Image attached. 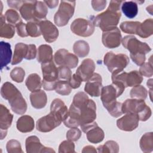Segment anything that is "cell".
<instances>
[{
    "label": "cell",
    "mask_w": 153,
    "mask_h": 153,
    "mask_svg": "<svg viewBox=\"0 0 153 153\" xmlns=\"http://www.w3.org/2000/svg\"><path fill=\"white\" fill-rule=\"evenodd\" d=\"M68 82H69V84L70 86L71 87V88L75 89V88H78L80 87L81 82H82V80L77 74H74L71 76V77L69 79Z\"/></svg>",
    "instance_id": "681fc988"
},
{
    "label": "cell",
    "mask_w": 153,
    "mask_h": 153,
    "mask_svg": "<svg viewBox=\"0 0 153 153\" xmlns=\"http://www.w3.org/2000/svg\"><path fill=\"white\" fill-rule=\"evenodd\" d=\"M18 91L19 90L12 83L10 82H5L1 87V94L4 99L8 100Z\"/></svg>",
    "instance_id": "d590c367"
},
{
    "label": "cell",
    "mask_w": 153,
    "mask_h": 153,
    "mask_svg": "<svg viewBox=\"0 0 153 153\" xmlns=\"http://www.w3.org/2000/svg\"><path fill=\"white\" fill-rule=\"evenodd\" d=\"M58 0H54V1H44V2L45 4V5L48 7L50 8H54L56 7L59 4Z\"/></svg>",
    "instance_id": "6f0895ef"
},
{
    "label": "cell",
    "mask_w": 153,
    "mask_h": 153,
    "mask_svg": "<svg viewBox=\"0 0 153 153\" xmlns=\"http://www.w3.org/2000/svg\"><path fill=\"white\" fill-rule=\"evenodd\" d=\"M123 114H136L141 121L148 120L151 116V108L145 103L144 100L137 99H128L121 106Z\"/></svg>",
    "instance_id": "7a4b0ae2"
},
{
    "label": "cell",
    "mask_w": 153,
    "mask_h": 153,
    "mask_svg": "<svg viewBox=\"0 0 153 153\" xmlns=\"http://www.w3.org/2000/svg\"><path fill=\"white\" fill-rule=\"evenodd\" d=\"M82 153L85 152H93V153H96L97 151L96 148L91 146V145H87L86 146H84L82 150Z\"/></svg>",
    "instance_id": "680465c9"
},
{
    "label": "cell",
    "mask_w": 153,
    "mask_h": 153,
    "mask_svg": "<svg viewBox=\"0 0 153 153\" xmlns=\"http://www.w3.org/2000/svg\"><path fill=\"white\" fill-rule=\"evenodd\" d=\"M71 31L76 35L82 37L91 36L94 32V25L91 19L78 18L71 25Z\"/></svg>",
    "instance_id": "9c48e42d"
},
{
    "label": "cell",
    "mask_w": 153,
    "mask_h": 153,
    "mask_svg": "<svg viewBox=\"0 0 153 153\" xmlns=\"http://www.w3.org/2000/svg\"><path fill=\"white\" fill-rule=\"evenodd\" d=\"M75 107L79 112V126H84L94 121L96 118V105L95 102L91 100H88L78 106H75L71 103Z\"/></svg>",
    "instance_id": "52a82bcc"
},
{
    "label": "cell",
    "mask_w": 153,
    "mask_h": 153,
    "mask_svg": "<svg viewBox=\"0 0 153 153\" xmlns=\"http://www.w3.org/2000/svg\"><path fill=\"white\" fill-rule=\"evenodd\" d=\"M55 91L59 94L62 96H67L71 93L72 88L70 86L68 81L59 80L56 83Z\"/></svg>",
    "instance_id": "ab89813d"
},
{
    "label": "cell",
    "mask_w": 153,
    "mask_h": 153,
    "mask_svg": "<svg viewBox=\"0 0 153 153\" xmlns=\"http://www.w3.org/2000/svg\"><path fill=\"white\" fill-rule=\"evenodd\" d=\"M122 36L120 30L117 27L105 32H103L102 42L103 45L108 48H115L121 43Z\"/></svg>",
    "instance_id": "7c38bea8"
},
{
    "label": "cell",
    "mask_w": 153,
    "mask_h": 153,
    "mask_svg": "<svg viewBox=\"0 0 153 153\" xmlns=\"http://www.w3.org/2000/svg\"><path fill=\"white\" fill-rule=\"evenodd\" d=\"M15 27H16V30L17 35L22 38L26 37L28 36L27 30H26V24L21 22L17 24Z\"/></svg>",
    "instance_id": "f907efd6"
},
{
    "label": "cell",
    "mask_w": 153,
    "mask_h": 153,
    "mask_svg": "<svg viewBox=\"0 0 153 153\" xmlns=\"http://www.w3.org/2000/svg\"><path fill=\"white\" fill-rule=\"evenodd\" d=\"M139 118L134 114H126L117 121V126L121 130L131 131L135 130L139 125Z\"/></svg>",
    "instance_id": "2e32d148"
},
{
    "label": "cell",
    "mask_w": 153,
    "mask_h": 153,
    "mask_svg": "<svg viewBox=\"0 0 153 153\" xmlns=\"http://www.w3.org/2000/svg\"><path fill=\"white\" fill-rule=\"evenodd\" d=\"M28 52V45L19 42L16 44L13 60L11 62L12 65H17L20 63L23 59H26Z\"/></svg>",
    "instance_id": "d4e9b609"
},
{
    "label": "cell",
    "mask_w": 153,
    "mask_h": 153,
    "mask_svg": "<svg viewBox=\"0 0 153 153\" xmlns=\"http://www.w3.org/2000/svg\"><path fill=\"white\" fill-rule=\"evenodd\" d=\"M59 153H75V144L74 142L69 140H64L59 145Z\"/></svg>",
    "instance_id": "f6af8a7d"
},
{
    "label": "cell",
    "mask_w": 153,
    "mask_h": 153,
    "mask_svg": "<svg viewBox=\"0 0 153 153\" xmlns=\"http://www.w3.org/2000/svg\"><path fill=\"white\" fill-rule=\"evenodd\" d=\"M36 1H24L19 11L23 19L27 22H35L34 7Z\"/></svg>",
    "instance_id": "603a6c76"
},
{
    "label": "cell",
    "mask_w": 153,
    "mask_h": 153,
    "mask_svg": "<svg viewBox=\"0 0 153 153\" xmlns=\"http://www.w3.org/2000/svg\"><path fill=\"white\" fill-rule=\"evenodd\" d=\"M30 100L32 106L35 109L44 108L47 102V97L45 92L39 90L32 92L30 94Z\"/></svg>",
    "instance_id": "7402d4cb"
},
{
    "label": "cell",
    "mask_w": 153,
    "mask_h": 153,
    "mask_svg": "<svg viewBox=\"0 0 153 153\" xmlns=\"http://www.w3.org/2000/svg\"><path fill=\"white\" fill-rule=\"evenodd\" d=\"M39 26L41 35L47 42H54L59 36V30L52 22L48 20H44L39 22Z\"/></svg>",
    "instance_id": "5bb4252c"
},
{
    "label": "cell",
    "mask_w": 153,
    "mask_h": 153,
    "mask_svg": "<svg viewBox=\"0 0 153 153\" xmlns=\"http://www.w3.org/2000/svg\"><path fill=\"white\" fill-rule=\"evenodd\" d=\"M143 81L142 75L137 71L127 72L126 76V87H134L140 85Z\"/></svg>",
    "instance_id": "e575fe53"
},
{
    "label": "cell",
    "mask_w": 153,
    "mask_h": 153,
    "mask_svg": "<svg viewBox=\"0 0 153 153\" xmlns=\"http://www.w3.org/2000/svg\"><path fill=\"white\" fill-rule=\"evenodd\" d=\"M7 151L8 153H23L20 143L15 139H11L7 142L6 145Z\"/></svg>",
    "instance_id": "ee69618b"
},
{
    "label": "cell",
    "mask_w": 153,
    "mask_h": 153,
    "mask_svg": "<svg viewBox=\"0 0 153 153\" xmlns=\"http://www.w3.org/2000/svg\"><path fill=\"white\" fill-rule=\"evenodd\" d=\"M128 57L124 54H114L110 51L104 56L103 63L111 74L121 72L129 63Z\"/></svg>",
    "instance_id": "5b68a950"
},
{
    "label": "cell",
    "mask_w": 153,
    "mask_h": 153,
    "mask_svg": "<svg viewBox=\"0 0 153 153\" xmlns=\"http://www.w3.org/2000/svg\"><path fill=\"white\" fill-rule=\"evenodd\" d=\"M148 9H149V10H147V11L149 13V11H150V14H151V15H152V5H150L149 7H147L146 10H148Z\"/></svg>",
    "instance_id": "94428289"
},
{
    "label": "cell",
    "mask_w": 153,
    "mask_h": 153,
    "mask_svg": "<svg viewBox=\"0 0 153 153\" xmlns=\"http://www.w3.org/2000/svg\"><path fill=\"white\" fill-rule=\"evenodd\" d=\"M152 56L150 57V61L144 63L140 66L139 68L140 74L145 77H151L153 75L152 64Z\"/></svg>",
    "instance_id": "bcb514c9"
},
{
    "label": "cell",
    "mask_w": 153,
    "mask_h": 153,
    "mask_svg": "<svg viewBox=\"0 0 153 153\" xmlns=\"http://www.w3.org/2000/svg\"><path fill=\"white\" fill-rule=\"evenodd\" d=\"M140 23L139 22H123L120 24V27L124 33L136 34V31Z\"/></svg>",
    "instance_id": "f35d334b"
},
{
    "label": "cell",
    "mask_w": 153,
    "mask_h": 153,
    "mask_svg": "<svg viewBox=\"0 0 153 153\" xmlns=\"http://www.w3.org/2000/svg\"><path fill=\"white\" fill-rule=\"evenodd\" d=\"M123 2V1H111L108 8L114 11H120V8Z\"/></svg>",
    "instance_id": "11a10c76"
},
{
    "label": "cell",
    "mask_w": 153,
    "mask_h": 153,
    "mask_svg": "<svg viewBox=\"0 0 153 153\" xmlns=\"http://www.w3.org/2000/svg\"><path fill=\"white\" fill-rule=\"evenodd\" d=\"M16 127L17 130L22 133L32 131L35 127V122L33 118L29 115H23L17 121Z\"/></svg>",
    "instance_id": "cb8c5ba5"
},
{
    "label": "cell",
    "mask_w": 153,
    "mask_h": 153,
    "mask_svg": "<svg viewBox=\"0 0 153 153\" xmlns=\"http://www.w3.org/2000/svg\"><path fill=\"white\" fill-rule=\"evenodd\" d=\"M26 85L27 89L33 92L39 90H41L42 87V81L41 80L40 76L35 73L30 74L25 82Z\"/></svg>",
    "instance_id": "4dcf8cb0"
},
{
    "label": "cell",
    "mask_w": 153,
    "mask_h": 153,
    "mask_svg": "<svg viewBox=\"0 0 153 153\" xmlns=\"http://www.w3.org/2000/svg\"><path fill=\"white\" fill-rule=\"evenodd\" d=\"M81 136V131L77 127L71 128L66 133V139L72 142L78 140Z\"/></svg>",
    "instance_id": "7dc6e473"
},
{
    "label": "cell",
    "mask_w": 153,
    "mask_h": 153,
    "mask_svg": "<svg viewBox=\"0 0 153 153\" xmlns=\"http://www.w3.org/2000/svg\"><path fill=\"white\" fill-rule=\"evenodd\" d=\"M41 69L43 75L42 87L47 91L55 90L59 78L58 68L53 61L41 63Z\"/></svg>",
    "instance_id": "277c9868"
},
{
    "label": "cell",
    "mask_w": 153,
    "mask_h": 153,
    "mask_svg": "<svg viewBox=\"0 0 153 153\" xmlns=\"http://www.w3.org/2000/svg\"><path fill=\"white\" fill-rule=\"evenodd\" d=\"M121 43L123 47L130 51V55L146 54L151 50V47L146 43L139 41L133 35L125 36L122 38Z\"/></svg>",
    "instance_id": "ba28073f"
},
{
    "label": "cell",
    "mask_w": 153,
    "mask_h": 153,
    "mask_svg": "<svg viewBox=\"0 0 153 153\" xmlns=\"http://www.w3.org/2000/svg\"><path fill=\"white\" fill-rule=\"evenodd\" d=\"M147 85L150 88V91L152 92V79H150L147 81Z\"/></svg>",
    "instance_id": "91938a15"
},
{
    "label": "cell",
    "mask_w": 153,
    "mask_h": 153,
    "mask_svg": "<svg viewBox=\"0 0 153 153\" xmlns=\"http://www.w3.org/2000/svg\"><path fill=\"white\" fill-rule=\"evenodd\" d=\"M153 34V20L147 19L138 26L136 35L142 38H146Z\"/></svg>",
    "instance_id": "83f0119b"
},
{
    "label": "cell",
    "mask_w": 153,
    "mask_h": 153,
    "mask_svg": "<svg viewBox=\"0 0 153 153\" xmlns=\"http://www.w3.org/2000/svg\"><path fill=\"white\" fill-rule=\"evenodd\" d=\"M54 59L56 65L65 66L70 69L75 68L78 63V57L64 48L59 49L55 53Z\"/></svg>",
    "instance_id": "30bf717a"
},
{
    "label": "cell",
    "mask_w": 153,
    "mask_h": 153,
    "mask_svg": "<svg viewBox=\"0 0 153 153\" xmlns=\"http://www.w3.org/2000/svg\"><path fill=\"white\" fill-rule=\"evenodd\" d=\"M106 5V1L105 0H93L91 1V6L94 11H100L105 9Z\"/></svg>",
    "instance_id": "816d5d0a"
},
{
    "label": "cell",
    "mask_w": 153,
    "mask_h": 153,
    "mask_svg": "<svg viewBox=\"0 0 153 153\" xmlns=\"http://www.w3.org/2000/svg\"><path fill=\"white\" fill-rule=\"evenodd\" d=\"M6 21L10 24L16 25L19 23L22 22L19 13L14 9H9L6 11L4 15Z\"/></svg>",
    "instance_id": "60d3db41"
},
{
    "label": "cell",
    "mask_w": 153,
    "mask_h": 153,
    "mask_svg": "<svg viewBox=\"0 0 153 153\" xmlns=\"http://www.w3.org/2000/svg\"><path fill=\"white\" fill-rule=\"evenodd\" d=\"M0 51H1V69L6 66L11 62L12 51L11 45L8 42L1 41L0 42Z\"/></svg>",
    "instance_id": "4316f807"
},
{
    "label": "cell",
    "mask_w": 153,
    "mask_h": 153,
    "mask_svg": "<svg viewBox=\"0 0 153 153\" xmlns=\"http://www.w3.org/2000/svg\"><path fill=\"white\" fill-rule=\"evenodd\" d=\"M50 112L62 122L68 115V109L65 103L61 99H55L51 103Z\"/></svg>",
    "instance_id": "44dd1931"
},
{
    "label": "cell",
    "mask_w": 153,
    "mask_h": 153,
    "mask_svg": "<svg viewBox=\"0 0 153 153\" xmlns=\"http://www.w3.org/2000/svg\"><path fill=\"white\" fill-rule=\"evenodd\" d=\"M37 60L41 63L53 61V50L51 46L47 44L41 45L37 50Z\"/></svg>",
    "instance_id": "484cf974"
},
{
    "label": "cell",
    "mask_w": 153,
    "mask_h": 153,
    "mask_svg": "<svg viewBox=\"0 0 153 153\" xmlns=\"http://www.w3.org/2000/svg\"><path fill=\"white\" fill-rule=\"evenodd\" d=\"M121 16V11L107 8L106 10L96 16H91L90 19L94 26L99 27L103 32L111 30L117 27Z\"/></svg>",
    "instance_id": "3957f363"
},
{
    "label": "cell",
    "mask_w": 153,
    "mask_h": 153,
    "mask_svg": "<svg viewBox=\"0 0 153 153\" xmlns=\"http://www.w3.org/2000/svg\"><path fill=\"white\" fill-rule=\"evenodd\" d=\"M121 10L127 17L134 18L138 13L137 4L135 1H123L121 4Z\"/></svg>",
    "instance_id": "1f68e13d"
},
{
    "label": "cell",
    "mask_w": 153,
    "mask_h": 153,
    "mask_svg": "<svg viewBox=\"0 0 153 153\" xmlns=\"http://www.w3.org/2000/svg\"><path fill=\"white\" fill-rule=\"evenodd\" d=\"M118 151L119 145L114 140H108L97 147V152L100 153H117Z\"/></svg>",
    "instance_id": "8d00e7d4"
},
{
    "label": "cell",
    "mask_w": 153,
    "mask_h": 153,
    "mask_svg": "<svg viewBox=\"0 0 153 153\" xmlns=\"http://www.w3.org/2000/svg\"><path fill=\"white\" fill-rule=\"evenodd\" d=\"M5 17L2 14L0 17V36L7 39L12 38L15 34V26L5 23Z\"/></svg>",
    "instance_id": "f1b7e54d"
},
{
    "label": "cell",
    "mask_w": 153,
    "mask_h": 153,
    "mask_svg": "<svg viewBox=\"0 0 153 153\" xmlns=\"http://www.w3.org/2000/svg\"><path fill=\"white\" fill-rule=\"evenodd\" d=\"M73 51L77 57L81 58L85 57L89 53L90 46L86 41L84 40H79L74 43L73 45Z\"/></svg>",
    "instance_id": "836d02e7"
},
{
    "label": "cell",
    "mask_w": 153,
    "mask_h": 153,
    "mask_svg": "<svg viewBox=\"0 0 153 153\" xmlns=\"http://www.w3.org/2000/svg\"><path fill=\"white\" fill-rule=\"evenodd\" d=\"M82 131L86 133L87 140L92 143L101 142L105 137L103 130L99 127L97 123L93 121L91 123L80 126Z\"/></svg>",
    "instance_id": "8fae6325"
},
{
    "label": "cell",
    "mask_w": 153,
    "mask_h": 153,
    "mask_svg": "<svg viewBox=\"0 0 153 153\" xmlns=\"http://www.w3.org/2000/svg\"><path fill=\"white\" fill-rule=\"evenodd\" d=\"M140 148L142 152L150 153L153 150V133L148 132L145 133L141 137L139 141Z\"/></svg>",
    "instance_id": "f546056e"
},
{
    "label": "cell",
    "mask_w": 153,
    "mask_h": 153,
    "mask_svg": "<svg viewBox=\"0 0 153 153\" xmlns=\"http://www.w3.org/2000/svg\"><path fill=\"white\" fill-rule=\"evenodd\" d=\"M62 121L54 114L50 112L48 115L40 118L37 120L36 128L37 130L43 133L51 131L60 126Z\"/></svg>",
    "instance_id": "4fadbf2b"
},
{
    "label": "cell",
    "mask_w": 153,
    "mask_h": 153,
    "mask_svg": "<svg viewBox=\"0 0 153 153\" xmlns=\"http://www.w3.org/2000/svg\"><path fill=\"white\" fill-rule=\"evenodd\" d=\"M25 76V70L21 67L14 68L10 72L11 78L16 82H22Z\"/></svg>",
    "instance_id": "7bdbcfd3"
},
{
    "label": "cell",
    "mask_w": 153,
    "mask_h": 153,
    "mask_svg": "<svg viewBox=\"0 0 153 153\" xmlns=\"http://www.w3.org/2000/svg\"><path fill=\"white\" fill-rule=\"evenodd\" d=\"M58 72L59 78L60 79L69 81L72 76V72L70 68L65 66H59L58 68Z\"/></svg>",
    "instance_id": "c3c4849f"
},
{
    "label": "cell",
    "mask_w": 153,
    "mask_h": 153,
    "mask_svg": "<svg viewBox=\"0 0 153 153\" xmlns=\"http://www.w3.org/2000/svg\"><path fill=\"white\" fill-rule=\"evenodd\" d=\"M132 61L137 66L142 65L146 60L145 54H137L135 55H130Z\"/></svg>",
    "instance_id": "f5cc1de1"
},
{
    "label": "cell",
    "mask_w": 153,
    "mask_h": 153,
    "mask_svg": "<svg viewBox=\"0 0 153 153\" xmlns=\"http://www.w3.org/2000/svg\"><path fill=\"white\" fill-rule=\"evenodd\" d=\"M8 100L12 111L14 113L23 115L26 112L27 108V103L19 90Z\"/></svg>",
    "instance_id": "ffe728a7"
},
{
    "label": "cell",
    "mask_w": 153,
    "mask_h": 153,
    "mask_svg": "<svg viewBox=\"0 0 153 153\" xmlns=\"http://www.w3.org/2000/svg\"><path fill=\"white\" fill-rule=\"evenodd\" d=\"M75 3V1H60L59 10L54 16V23L57 26L62 27L68 24L74 14Z\"/></svg>",
    "instance_id": "8992f818"
},
{
    "label": "cell",
    "mask_w": 153,
    "mask_h": 153,
    "mask_svg": "<svg viewBox=\"0 0 153 153\" xmlns=\"http://www.w3.org/2000/svg\"><path fill=\"white\" fill-rule=\"evenodd\" d=\"M13 115L8 109L2 104L0 105V129L1 139L2 140L7 135V130L11 126Z\"/></svg>",
    "instance_id": "ac0fdd59"
},
{
    "label": "cell",
    "mask_w": 153,
    "mask_h": 153,
    "mask_svg": "<svg viewBox=\"0 0 153 153\" xmlns=\"http://www.w3.org/2000/svg\"><path fill=\"white\" fill-rule=\"evenodd\" d=\"M130 96L132 99L145 100L148 96L147 90L142 85H136L131 88Z\"/></svg>",
    "instance_id": "74e56055"
},
{
    "label": "cell",
    "mask_w": 153,
    "mask_h": 153,
    "mask_svg": "<svg viewBox=\"0 0 153 153\" xmlns=\"http://www.w3.org/2000/svg\"><path fill=\"white\" fill-rule=\"evenodd\" d=\"M48 13V8L44 2L36 1L34 7V17L35 22L39 23L45 19Z\"/></svg>",
    "instance_id": "d6a6232c"
},
{
    "label": "cell",
    "mask_w": 153,
    "mask_h": 153,
    "mask_svg": "<svg viewBox=\"0 0 153 153\" xmlns=\"http://www.w3.org/2000/svg\"><path fill=\"white\" fill-rule=\"evenodd\" d=\"M37 54L36 47L35 44H29L28 45V52L27 56L26 57V60H32L34 59Z\"/></svg>",
    "instance_id": "db71d44e"
},
{
    "label": "cell",
    "mask_w": 153,
    "mask_h": 153,
    "mask_svg": "<svg viewBox=\"0 0 153 153\" xmlns=\"http://www.w3.org/2000/svg\"><path fill=\"white\" fill-rule=\"evenodd\" d=\"M123 93V91L112 83L102 88L100 99L102 104L110 115L115 118L119 117L123 114L122 103L117 101V98Z\"/></svg>",
    "instance_id": "6da1fadb"
},
{
    "label": "cell",
    "mask_w": 153,
    "mask_h": 153,
    "mask_svg": "<svg viewBox=\"0 0 153 153\" xmlns=\"http://www.w3.org/2000/svg\"><path fill=\"white\" fill-rule=\"evenodd\" d=\"M102 88V78L100 74L94 73L91 77L86 82L84 91L92 97L100 96Z\"/></svg>",
    "instance_id": "9a60e30c"
},
{
    "label": "cell",
    "mask_w": 153,
    "mask_h": 153,
    "mask_svg": "<svg viewBox=\"0 0 153 153\" xmlns=\"http://www.w3.org/2000/svg\"><path fill=\"white\" fill-rule=\"evenodd\" d=\"M96 66L94 61L91 59H84L76 71L77 74L82 80L87 81L94 74Z\"/></svg>",
    "instance_id": "d6986e66"
},
{
    "label": "cell",
    "mask_w": 153,
    "mask_h": 153,
    "mask_svg": "<svg viewBox=\"0 0 153 153\" xmlns=\"http://www.w3.org/2000/svg\"><path fill=\"white\" fill-rule=\"evenodd\" d=\"M26 30L28 36L31 37H38L41 35L39 23L29 22L26 23Z\"/></svg>",
    "instance_id": "b9f144b4"
},
{
    "label": "cell",
    "mask_w": 153,
    "mask_h": 153,
    "mask_svg": "<svg viewBox=\"0 0 153 153\" xmlns=\"http://www.w3.org/2000/svg\"><path fill=\"white\" fill-rule=\"evenodd\" d=\"M25 146L27 153L55 152V151L51 148L45 147L42 145L39 138L36 136L27 137L26 139Z\"/></svg>",
    "instance_id": "e0dca14e"
},
{
    "label": "cell",
    "mask_w": 153,
    "mask_h": 153,
    "mask_svg": "<svg viewBox=\"0 0 153 153\" xmlns=\"http://www.w3.org/2000/svg\"><path fill=\"white\" fill-rule=\"evenodd\" d=\"M24 1H7L8 5L14 9L19 10L21 6L23 5Z\"/></svg>",
    "instance_id": "9f6ffc18"
}]
</instances>
